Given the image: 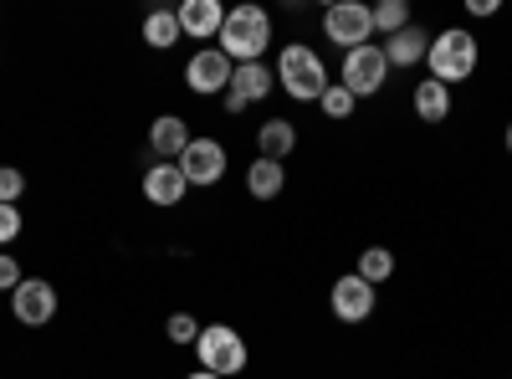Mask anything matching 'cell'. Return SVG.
I'll list each match as a JSON object with an SVG mask.
<instances>
[{"mask_svg": "<svg viewBox=\"0 0 512 379\" xmlns=\"http://www.w3.org/2000/svg\"><path fill=\"white\" fill-rule=\"evenodd\" d=\"M216 47L241 67V62H262V52L272 47V16L262 6H231L226 26L216 36Z\"/></svg>", "mask_w": 512, "mask_h": 379, "instance_id": "6da1fadb", "label": "cell"}, {"mask_svg": "<svg viewBox=\"0 0 512 379\" xmlns=\"http://www.w3.org/2000/svg\"><path fill=\"white\" fill-rule=\"evenodd\" d=\"M272 72H277V88H282L292 103H318L323 88L333 82L328 67H323V57H318L313 47H303V41H287Z\"/></svg>", "mask_w": 512, "mask_h": 379, "instance_id": "7a4b0ae2", "label": "cell"}, {"mask_svg": "<svg viewBox=\"0 0 512 379\" xmlns=\"http://www.w3.org/2000/svg\"><path fill=\"white\" fill-rule=\"evenodd\" d=\"M477 62H482V47H477V36L472 31H461V26H451V31H436L431 36V52H425V67H431V77L436 82H466L477 72Z\"/></svg>", "mask_w": 512, "mask_h": 379, "instance_id": "3957f363", "label": "cell"}, {"mask_svg": "<svg viewBox=\"0 0 512 379\" xmlns=\"http://www.w3.org/2000/svg\"><path fill=\"white\" fill-rule=\"evenodd\" d=\"M195 359L200 369L221 374V379H236L246 369V339L231 328V323H205L200 339H195Z\"/></svg>", "mask_w": 512, "mask_h": 379, "instance_id": "277c9868", "label": "cell"}, {"mask_svg": "<svg viewBox=\"0 0 512 379\" xmlns=\"http://www.w3.org/2000/svg\"><path fill=\"white\" fill-rule=\"evenodd\" d=\"M338 82L354 93V98H374L384 82H390V62H384V47H354L344 52V62H338Z\"/></svg>", "mask_w": 512, "mask_h": 379, "instance_id": "5b68a950", "label": "cell"}, {"mask_svg": "<svg viewBox=\"0 0 512 379\" xmlns=\"http://www.w3.org/2000/svg\"><path fill=\"white\" fill-rule=\"evenodd\" d=\"M323 36L333 41V47H369V36H374V6H359V0H338V6L323 11Z\"/></svg>", "mask_w": 512, "mask_h": 379, "instance_id": "8992f818", "label": "cell"}, {"mask_svg": "<svg viewBox=\"0 0 512 379\" xmlns=\"http://www.w3.org/2000/svg\"><path fill=\"white\" fill-rule=\"evenodd\" d=\"M231 72H236V62H231L221 47H200V52L185 62V88L200 93V98H216V93L231 88Z\"/></svg>", "mask_w": 512, "mask_h": 379, "instance_id": "52a82bcc", "label": "cell"}, {"mask_svg": "<svg viewBox=\"0 0 512 379\" xmlns=\"http://www.w3.org/2000/svg\"><path fill=\"white\" fill-rule=\"evenodd\" d=\"M175 164H180L185 185H195V190H210V185L226 180V149L216 139H190V149Z\"/></svg>", "mask_w": 512, "mask_h": 379, "instance_id": "ba28073f", "label": "cell"}, {"mask_svg": "<svg viewBox=\"0 0 512 379\" xmlns=\"http://www.w3.org/2000/svg\"><path fill=\"white\" fill-rule=\"evenodd\" d=\"M11 313L21 328H47L57 318V287L41 282V277H26L16 292H11Z\"/></svg>", "mask_w": 512, "mask_h": 379, "instance_id": "9c48e42d", "label": "cell"}, {"mask_svg": "<svg viewBox=\"0 0 512 379\" xmlns=\"http://www.w3.org/2000/svg\"><path fill=\"white\" fill-rule=\"evenodd\" d=\"M328 308H333L338 323H364L374 313V287L359 272H344L333 282V292H328Z\"/></svg>", "mask_w": 512, "mask_h": 379, "instance_id": "30bf717a", "label": "cell"}, {"mask_svg": "<svg viewBox=\"0 0 512 379\" xmlns=\"http://www.w3.org/2000/svg\"><path fill=\"white\" fill-rule=\"evenodd\" d=\"M190 123L180 118V113H159L154 123H149V149H154V159H164V164H175L185 149H190Z\"/></svg>", "mask_w": 512, "mask_h": 379, "instance_id": "8fae6325", "label": "cell"}, {"mask_svg": "<svg viewBox=\"0 0 512 379\" xmlns=\"http://www.w3.org/2000/svg\"><path fill=\"white\" fill-rule=\"evenodd\" d=\"M175 16H180V31L195 36V41H216L221 26H226V6H221V0H185Z\"/></svg>", "mask_w": 512, "mask_h": 379, "instance_id": "7c38bea8", "label": "cell"}, {"mask_svg": "<svg viewBox=\"0 0 512 379\" xmlns=\"http://www.w3.org/2000/svg\"><path fill=\"white\" fill-rule=\"evenodd\" d=\"M379 47H384V62H390V67H420V62H425V52H431V31L410 21L405 31L384 36Z\"/></svg>", "mask_w": 512, "mask_h": 379, "instance_id": "4fadbf2b", "label": "cell"}, {"mask_svg": "<svg viewBox=\"0 0 512 379\" xmlns=\"http://www.w3.org/2000/svg\"><path fill=\"white\" fill-rule=\"evenodd\" d=\"M185 190H190V185H185V175H180V164H164V159H159V164H149V170H144V200H149V205H164V210H169V205L185 200Z\"/></svg>", "mask_w": 512, "mask_h": 379, "instance_id": "5bb4252c", "label": "cell"}, {"mask_svg": "<svg viewBox=\"0 0 512 379\" xmlns=\"http://www.w3.org/2000/svg\"><path fill=\"white\" fill-rule=\"evenodd\" d=\"M272 88H277V72H272L267 62H241V67L231 72V88H226V93L251 108V103H262Z\"/></svg>", "mask_w": 512, "mask_h": 379, "instance_id": "9a60e30c", "label": "cell"}, {"mask_svg": "<svg viewBox=\"0 0 512 379\" xmlns=\"http://www.w3.org/2000/svg\"><path fill=\"white\" fill-rule=\"evenodd\" d=\"M415 118L420 123H446L451 118V88L446 82H436V77H425V82H415Z\"/></svg>", "mask_w": 512, "mask_h": 379, "instance_id": "2e32d148", "label": "cell"}, {"mask_svg": "<svg viewBox=\"0 0 512 379\" xmlns=\"http://www.w3.org/2000/svg\"><path fill=\"white\" fill-rule=\"evenodd\" d=\"M297 149V129H292V118H267L262 129H256V154L262 159H287Z\"/></svg>", "mask_w": 512, "mask_h": 379, "instance_id": "e0dca14e", "label": "cell"}, {"mask_svg": "<svg viewBox=\"0 0 512 379\" xmlns=\"http://www.w3.org/2000/svg\"><path fill=\"white\" fill-rule=\"evenodd\" d=\"M282 185H287V170H282L277 159H262V154H256V159L246 164V190H251L256 200H277Z\"/></svg>", "mask_w": 512, "mask_h": 379, "instance_id": "ac0fdd59", "label": "cell"}, {"mask_svg": "<svg viewBox=\"0 0 512 379\" xmlns=\"http://www.w3.org/2000/svg\"><path fill=\"white\" fill-rule=\"evenodd\" d=\"M180 36H185V31H180V16H175V11H149V16H144V41H149L154 52H169Z\"/></svg>", "mask_w": 512, "mask_h": 379, "instance_id": "d6986e66", "label": "cell"}, {"mask_svg": "<svg viewBox=\"0 0 512 379\" xmlns=\"http://www.w3.org/2000/svg\"><path fill=\"white\" fill-rule=\"evenodd\" d=\"M359 277L369 287H384L395 277V251L390 246H364V257H359Z\"/></svg>", "mask_w": 512, "mask_h": 379, "instance_id": "ffe728a7", "label": "cell"}, {"mask_svg": "<svg viewBox=\"0 0 512 379\" xmlns=\"http://www.w3.org/2000/svg\"><path fill=\"white\" fill-rule=\"evenodd\" d=\"M318 108H323V113H328L333 123H344V118H349V113L359 108V98H354V93L344 88V82H328V88H323V98H318Z\"/></svg>", "mask_w": 512, "mask_h": 379, "instance_id": "44dd1931", "label": "cell"}, {"mask_svg": "<svg viewBox=\"0 0 512 379\" xmlns=\"http://www.w3.org/2000/svg\"><path fill=\"white\" fill-rule=\"evenodd\" d=\"M405 26H410V6H405V0H379V6H374V31L395 36Z\"/></svg>", "mask_w": 512, "mask_h": 379, "instance_id": "7402d4cb", "label": "cell"}, {"mask_svg": "<svg viewBox=\"0 0 512 379\" xmlns=\"http://www.w3.org/2000/svg\"><path fill=\"white\" fill-rule=\"evenodd\" d=\"M164 333H169V344H190V349H195V339H200V323H195L190 313H169Z\"/></svg>", "mask_w": 512, "mask_h": 379, "instance_id": "603a6c76", "label": "cell"}, {"mask_svg": "<svg viewBox=\"0 0 512 379\" xmlns=\"http://www.w3.org/2000/svg\"><path fill=\"white\" fill-rule=\"evenodd\" d=\"M21 195H26V175L16 164H0V205H16Z\"/></svg>", "mask_w": 512, "mask_h": 379, "instance_id": "cb8c5ba5", "label": "cell"}, {"mask_svg": "<svg viewBox=\"0 0 512 379\" xmlns=\"http://www.w3.org/2000/svg\"><path fill=\"white\" fill-rule=\"evenodd\" d=\"M26 231V216H21V205H0V246H11L16 236Z\"/></svg>", "mask_w": 512, "mask_h": 379, "instance_id": "d4e9b609", "label": "cell"}, {"mask_svg": "<svg viewBox=\"0 0 512 379\" xmlns=\"http://www.w3.org/2000/svg\"><path fill=\"white\" fill-rule=\"evenodd\" d=\"M26 282V272H21V262L11 257V251H0V292H16Z\"/></svg>", "mask_w": 512, "mask_h": 379, "instance_id": "484cf974", "label": "cell"}, {"mask_svg": "<svg viewBox=\"0 0 512 379\" xmlns=\"http://www.w3.org/2000/svg\"><path fill=\"white\" fill-rule=\"evenodd\" d=\"M466 11H472V16H492V11H497V0H472Z\"/></svg>", "mask_w": 512, "mask_h": 379, "instance_id": "4316f807", "label": "cell"}, {"mask_svg": "<svg viewBox=\"0 0 512 379\" xmlns=\"http://www.w3.org/2000/svg\"><path fill=\"white\" fill-rule=\"evenodd\" d=\"M185 379H221V374H210V369H190Z\"/></svg>", "mask_w": 512, "mask_h": 379, "instance_id": "83f0119b", "label": "cell"}, {"mask_svg": "<svg viewBox=\"0 0 512 379\" xmlns=\"http://www.w3.org/2000/svg\"><path fill=\"white\" fill-rule=\"evenodd\" d=\"M507 154H512V123H507Z\"/></svg>", "mask_w": 512, "mask_h": 379, "instance_id": "f1b7e54d", "label": "cell"}]
</instances>
